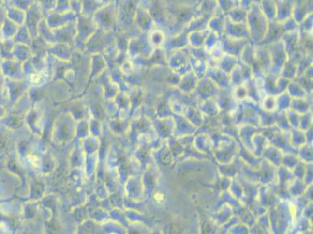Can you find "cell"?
<instances>
[{
	"label": "cell",
	"mask_w": 313,
	"mask_h": 234,
	"mask_svg": "<svg viewBox=\"0 0 313 234\" xmlns=\"http://www.w3.org/2000/svg\"><path fill=\"white\" fill-rule=\"evenodd\" d=\"M284 34H285V32L283 31L282 22H279V21L276 20H269L265 37H264L263 42L260 44H272L274 42L281 41Z\"/></svg>",
	"instance_id": "3"
},
{
	"label": "cell",
	"mask_w": 313,
	"mask_h": 234,
	"mask_svg": "<svg viewBox=\"0 0 313 234\" xmlns=\"http://www.w3.org/2000/svg\"><path fill=\"white\" fill-rule=\"evenodd\" d=\"M224 34L230 38L238 39H250V34L246 22L236 23L225 16Z\"/></svg>",
	"instance_id": "2"
},
{
	"label": "cell",
	"mask_w": 313,
	"mask_h": 234,
	"mask_svg": "<svg viewBox=\"0 0 313 234\" xmlns=\"http://www.w3.org/2000/svg\"><path fill=\"white\" fill-rule=\"evenodd\" d=\"M269 20L262 12L258 4H253L247 10V24L250 41L252 44H260L268 31Z\"/></svg>",
	"instance_id": "1"
},
{
	"label": "cell",
	"mask_w": 313,
	"mask_h": 234,
	"mask_svg": "<svg viewBox=\"0 0 313 234\" xmlns=\"http://www.w3.org/2000/svg\"><path fill=\"white\" fill-rule=\"evenodd\" d=\"M209 29L207 28L205 30L195 31L188 34V42L192 46L194 47H200L204 45L206 38L209 33Z\"/></svg>",
	"instance_id": "5"
},
{
	"label": "cell",
	"mask_w": 313,
	"mask_h": 234,
	"mask_svg": "<svg viewBox=\"0 0 313 234\" xmlns=\"http://www.w3.org/2000/svg\"><path fill=\"white\" fill-rule=\"evenodd\" d=\"M259 6L269 21L276 20L277 4L275 0H262Z\"/></svg>",
	"instance_id": "4"
},
{
	"label": "cell",
	"mask_w": 313,
	"mask_h": 234,
	"mask_svg": "<svg viewBox=\"0 0 313 234\" xmlns=\"http://www.w3.org/2000/svg\"><path fill=\"white\" fill-rule=\"evenodd\" d=\"M164 41V35L161 31H155L151 35V42L153 44L160 45Z\"/></svg>",
	"instance_id": "7"
},
{
	"label": "cell",
	"mask_w": 313,
	"mask_h": 234,
	"mask_svg": "<svg viewBox=\"0 0 313 234\" xmlns=\"http://www.w3.org/2000/svg\"><path fill=\"white\" fill-rule=\"evenodd\" d=\"M226 16L230 20L236 23L246 22L247 17V10L242 8L241 6H236L232 9Z\"/></svg>",
	"instance_id": "6"
}]
</instances>
